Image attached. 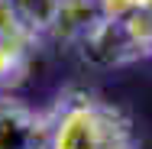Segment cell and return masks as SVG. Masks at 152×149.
<instances>
[{
  "label": "cell",
  "mask_w": 152,
  "mask_h": 149,
  "mask_svg": "<svg viewBox=\"0 0 152 149\" xmlns=\"http://www.w3.org/2000/svg\"><path fill=\"white\" fill-rule=\"evenodd\" d=\"M49 117V149H110L136 146L133 126L123 110L88 94L58 97Z\"/></svg>",
  "instance_id": "1"
},
{
  "label": "cell",
  "mask_w": 152,
  "mask_h": 149,
  "mask_svg": "<svg viewBox=\"0 0 152 149\" xmlns=\"http://www.w3.org/2000/svg\"><path fill=\"white\" fill-rule=\"evenodd\" d=\"M78 52L94 68H123V65H133V62H142L152 55V49L133 32V26L123 16L120 20L100 16V23L84 36Z\"/></svg>",
  "instance_id": "2"
},
{
  "label": "cell",
  "mask_w": 152,
  "mask_h": 149,
  "mask_svg": "<svg viewBox=\"0 0 152 149\" xmlns=\"http://www.w3.org/2000/svg\"><path fill=\"white\" fill-rule=\"evenodd\" d=\"M0 149H49V117L13 94H0Z\"/></svg>",
  "instance_id": "3"
},
{
  "label": "cell",
  "mask_w": 152,
  "mask_h": 149,
  "mask_svg": "<svg viewBox=\"0 0 152 149\" xmlns=\"http://www.w3.org/2000/svg\"><path fill=\"white\" fill-rule=\"evenodd\" d=\"M32 42L36 39L26 32L0 36V94H10L26 81L32 65Z\"/></svg>",
  "instance_id": "4"
},
{
  "label": "cell",
  "mask_w": 152,
  "mask_h": 149,
  "mask_svg": "<svg viewBox=\"0 0 152 149\" xmlns=\"http://www.w3.org/2000/svg\"><path fill=\"white\" fill-rule=\"evenodd\" d=\"M100 7L97 0H65L61 3V13H58V23L52 29V39L55 42H65V46H81L84 36L100 23Z\"/></svg>",
  "instance_id": "5"
},
{
  "label": "cell",
  "mask_w": 152,
  "mask_h": 149,
  "mask_svg": "<svg viewBox=\"0 0 152 149\" xmlns=\"http://www.w3.org/2000/svg\"><path fill=\"white\" fill-rule=\"evenodd\" d=\"M61 3L65 0H13V10H16L23 32L32 39H42V36H52L61 13Z\"/></svg>",
  "instance_id": "6"
},
{
  "label": "cell",
  "mask_w": 152,
  "mask_h": 149,
  "mask_svg": "<svg viewBox=\"0 0 152 149\" xmlns=\"http://www.w3.org/2000/svg\"><path fill=\"white\" fill-rule=\"evenodd\" d=\"M146 3H149V0H97L100 13H104V16H113V20L129 16L133 10H139V7H146Z\"/></svg>",
  "instance_id": "7"
},
{
  "label": "cell",
  "mask_w": 152,
  "mask_h": 149,
  "mask_svg": "<svg viewBox=\"0 0 152 149\" xmlns=\"http://www.w3.org/2000/svg\"><path fill=\"white\" fill-rule=\"evenodd\" d=\"M10 32H23V26L16 20L13 0H0V36H10Z\"/></svg>",
  "instance_id": "8"
},
{
  "label": "cell",
  "mask_w": 152,
  "mask_h": 149,
  "mask_svg": "<svg viewBox=\"0 0 152 149\" xmlns=\"http://www.w3.org/2000/svg\"><path fill=\"white\" fill-rule=\"evenodd\" d=\"M110 149H133V146H110Z\"/></svg>",
  "instance_id": "9"
}]
</instances>
